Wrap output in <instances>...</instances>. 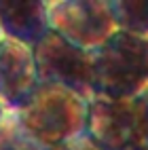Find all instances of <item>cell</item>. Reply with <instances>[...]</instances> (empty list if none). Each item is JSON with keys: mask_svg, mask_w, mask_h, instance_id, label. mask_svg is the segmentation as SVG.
I'll return each mask as SVG.
<instances>
[{"mask_svg": "<svg viewBox=\"0 0 148 150\" xmlns=\"http://www.w3.org/2000/svg\"><path fill=\"white\" fill-rule=\"evenodd\" d=\"M49 28L85 51H93L116 32L108 0H51Z\"/></svg>", "mask_w": 148, "mask_h": 150, "instance_id": "obj_4", "label": "cell"}, {"mask_svg": "<svg viewBox=\"0 0 148 150\" xmlns=\"http://www.w3.org/2000/svg\"><path fill=\"white\" fill-rule=\"evenodd\" d=\"M116 30L148 38V0H108Z\"/></svg>", "mask_w": 148, "mask_h": 150, "instance_id": "obj_8", "label": "cell"}, {"mask_svg": "<svg viewBox=\"0 0 148 150\" xmlns=\"http://www.w3.org/2000/svg\"><path fill=\"white\" fill-rule=\"evenodd\" d=\"M34 64L38 83H53L91 102L95 97L91 51L74 47L66 38L49 32L34 49Z\"/></svg>", "mask_w": 148, "mask_h": 150, "instance_id": "obj_3", "label": "cell"}, {"mask_svg": "<svg viewBox=\"0 0 148 150\" xmlns=\"http://www.w3.org/2000/svg\"><path fill=\"white\" fill-rule=\"evenodd\" d=\"M0 150H53L30 135L15 114H6L0 123Z\"/></svg>", "mask_w": 148, "mask_h": 150, "instance_id": "obj_9", "label": "cell"}, {"mask_svg": "<svg viewBox=\"0 0 148 150\" xmlns=\"http://www.w3.org/2000/svg\"><path fill=\"white\" fill-rule=\"evenodd\" d=\"M87 135L100 150H146L133 99L93 97L87 104Z\"/></svg>", "mask_w": 148, "mask_h": 150, "instance_id": "obj_5", "label": "cell"}, {"mask_svg": "<svg viewBox=\"0 0 148 150\" xmlns=\"http://www.w3.org/2000/svg\"><path fill=\"white\" fill-rule=\"evenodd\" d=\"M135 108H137V114H140V123H142V133H144V146L148 150V87L137 95L135 99Z\"/></svg>", "mask_w": 148, "mask_h": 150, "instance_id": "obj_10", "label": "cell"}, {"mask_svg": "<svg viewBox=\"0 0 148 150\" xmlns=\"http://www.w3.org/2000/svg\"><path fill=\"white\" fill-rule=\"evenodd\" d=\"M95 97L135 99L148 87V38L116 32L91 51Z\"/></svg>", "mask_w": 148, "mask_h": 150, "instance_id": "obj_1", "label": "cell"}, {"mask_svg": "<svg viewBox=\"0 0 148 150\" xmlns=\"http://www.w3.org/2000/svg\"><path fill=\"white\" fill-rule=\"evenodd\" d=\"M2 38L34 49L51 32L49 2L45 0H0Z\"/></svg>", "mask_w": 148, "mask_h": 150, "instance_id": "obj_7", "label": "cell"}, {"mask_svg": "<svg viewBox=\"0 0 148 150\" xmlns=\"http://www.w3.org/2000/svg\"><path fill=\"white\" fill-rule=\"evenodd\" d=\"M38 87L34 53L15 40H0V104L6 114L19 112Z\"/></svg>", "mask_w": 148, "mask_h": 150, "instance_id": "obj_6", "label": "cell"}, {"mask_svg": "<svg viewBox=\"0 0 148 150\" xmlns=\"http://www.w3.org/2000/svg\"><path fill=\"white\" fill-rule=\"evenodd\" d=\"M0 40H2V32H0Z\"/></svg>", "mask_w": 148, "mask_h": 150, "instance_id": "obj_13", "label": "cell"}, {"mask_svg": "<svg viewBox=\"0 0 148 150\" xmlns=\"http://www.w3.org/2000/svg\"><path fill=\"white\" fill-rule=\"evenodd\" d=\"M4 116H6V110L2 108V104H0V123H2V121H4Z\"/></svg>", "mask_w": 148, "mask_h": 150, "instance_id": "obj_12", "label": "cell"}, {"mask_svg": "<svg viewBox=\"0 0 148 150\" xmlns=\"http://www.w3.org/2000/svg\"><path fill=\"white\" fill-rule=\"evenodd\" d=\"M53 150H100V146H97L87 133H83V135H78V137L70 139V142L53 148Z\"/></svg>", "mask_w": 148, "mask_h": 150, "instance_id": "obj_11", "label": "cell"}, {"mask_svg": "<svg viewBox=\"0 0 148 150\" xmlns=\"http://www.w3.org/2000/svg\"><path fill=\"white\" fill-rule=\"evenodd\" d=\"M87 104L83 97L59 85L38 83L30 102L15 116L42 146L57 148L87 133Z\"/></svg>", "mask_w": 148, "mask_h": 150, "instance_id": "obj_2", "label": "cell"}]
</instances>
